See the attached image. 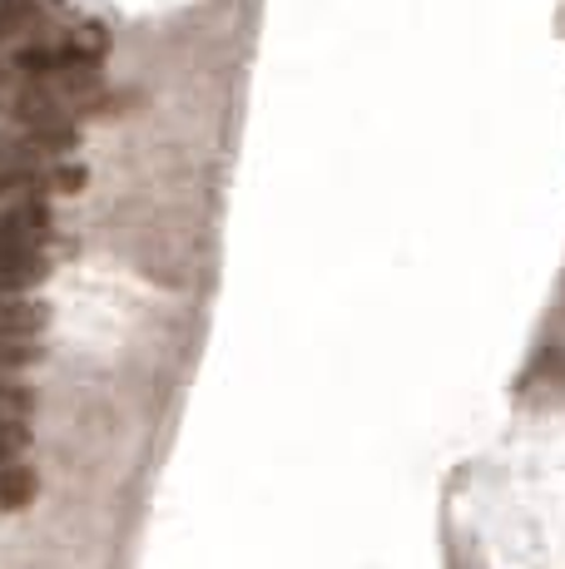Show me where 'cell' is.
<instances>
[{
	"label": "cell",
	"instance_id": "6da1fadb",
	"mask_svg": "<svg viewBox=\"0 0 565 569\" xmlns=\"http://www.w3.org/2000/svg\"><path fill=\"white\" fill-rule=\"evenodd\" d=\"M119 100L105 90V74H40L16 70L0 60V114L16 119L20 129H70L80 134L85 119L110 114Z\"/></svg>",
	"mask_w": 565,
	"mask_h": 569
},
{
	"label": "cell",
	"instance_id": "7a4b0ae2",
	"mask_svg": "<svg viewBox=\"0 0 565 569\" xmlns=\"http://www.w3.org/2000/svg\"><path fill=\"white\" fill-rule=\"evenodd\" d=\"M80 134L70 129H10L0 134V208L6 203H46L75 199L90 173L70 159Z\"/></svg>",
	"mask_w": 565,
	"mask_h": 569
},
{
	"label": "cell",
	"instance_id": "3957f363",
	"mask_svg": "<svg viewBox=\"0 0 565 569\" xmlns=\"http://www.w3.org/2000/svg\"><path fill=\"white\" fill-rule=\"evenodd\" d=\"M110 54V30L100 20H85V16H65L46 36L26 40L20 50H10L6 60L16 70H40V74H95Z\"/></svg>",
	"mask_w": 565,
	"mask_h": 569
},
{
	"label": "cell",
	"instance_id": "277c9868",
	"mask_svg": "<svg viewBox=\"0 0 565 569\" xmlns=\"http://www.w3.org/2000/svg\"><path fill=\"white\" fill-rule=\"evenodd\" d=\"M70 10L60 0H0V46H26V40L46 36L56 20H65Z\"/></svg>",
	"mask_w": 565,
	"mask_h": 569
},
{
	"label": "cell",
	"instance_id": "5b68a950",
	"mask_svg": "<svg viewBox=\"0 0 565 569\" xmlns=\"http://www.w3.org/2000/svg\"><path fill=\"white\" fill-rule=\"evenodd\" d=\"M46 327H50V302L0 298V342H40Z\"/></svg>",
	"mask_w": 565,
	"mask_h": 569
},
{
	"label": "cell",
	"instance_id": "8992f818",
	"mask_svg": "<svg viewBox=\"0 0 565 569\" xmlns=\"http://www.w3.org/2000/svg\"><path fill=\"white\" fill-rule=\"evenodd\" d=\"M56 272V253H30V258H0V298H26L30 288Z\"/></svg>",
	"mask_w": 565,
	"mask_h": 569
},
{
	"label": "cell",
	"instance_id": "52a82bcc",
	"mask_svg": "<svg viewBox=\"0 0 565 569\" xmlns=\"http://www.w3.org/2000/svg\"><path fill=\"white\" fill-rule=\"evenodd\" d=\"M40 480L30 466H0V516L6 510H26L30 500H36Z\"/></svg>",
	"mask_w": 565,
	"mask_h": 569
},
{
	"label": "cell",
	"instance_id": "ba28073f",
	"mask_svg": "<svg viewBox=\"0 0 565 569\" xmlns=\"http://www.w3.org/2000/svg\"><path fill=\"white\" fill-rule=\"evenodd\" d=\"M30 411H36V391L0 377V421H26Z\"/></svg>",
	"mask_w": 565,
	"mask_h": 569
},
{
	"label": "cell",
	"instance_id": "9c48e42d",
	"mask_svg": "<svg viewBox=\"0 0 565 569\" xmlns=\"http://www.w3.org/2000/svg\"><path fill=\"white\" fill-rule=\"evenodd\" d=\"M30 446V426L26 421H0V466H16Z\"/></svg>",
	"mask_w": 565,
	"mask_h": 569
}]
</instances>
